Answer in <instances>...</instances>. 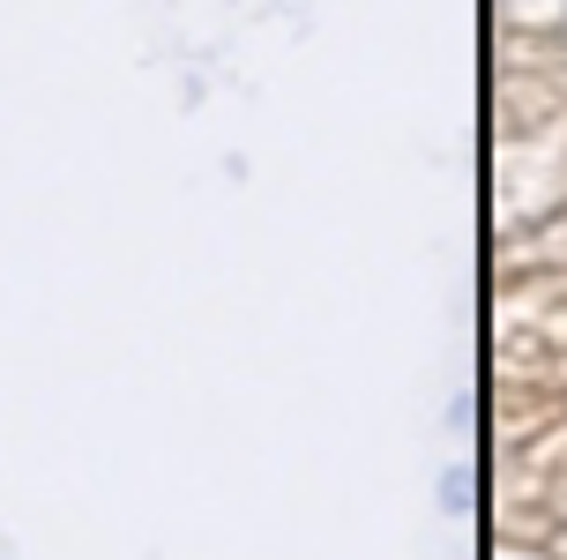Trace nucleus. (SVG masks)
I'll return each instance as SVG.
<instances>
[]
</instances>
